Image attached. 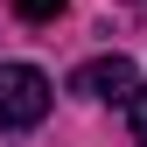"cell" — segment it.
I'll list each match as a JSON object with an SVG mask.
<instances>
[{"mask_svg": "<svg viewBox=\"0 0 147 147\" xmlns=\"http://www.w3.org/2000/svg\"><path fill=\"white\" fill-rule=\"evenodd\" d=\"M133 84H140V70L126 56H91V63H77V77H70L77 98H133Z\"/></svg>", "mask_w": 147, "mask_h": 147, "instance_id": "2", "label": "cell"}, {"mask_svg": "<svg viewBox=\"0 0 147 147\" xmlns=\"http://www.w3.org/2000/svg\"><path fill=\"white\" fill-rule=\"evenodd\" d=\"M63 7H70V0H14V14H21V21H56Z\"/></svg>", "mask_w": 147, "mask_h": 147, "instance_id": "3", "label": "cell"}, {"mask_svg": "<svg viewBox=\"0 0 147 147\" xmlns=\"http://www.w3.org/2000/svg\"><path fill=\"white\" fill-rule=\"evenodd\" d=\"M126 112H133V133L147 140V84H133V98H126Z\"/></svg>", "mask_w": 147, "mask_h": 147, "instance_id": "4", "label": "cell"}, {"mask_svg": "<svg viewBox=\"0 0 147 147\" xmlns=\"http://www.w3.org/2000/svg\"><path fill=\"white\" fill-rule=\"evenodd\" d=\"M56 105V84L35 63H0V133H28V126L49 119Z\"/></svg>", "mask_w": 147, "mask_h": 147, "instance_id": "1", "label": "cell"}]
</instances>
